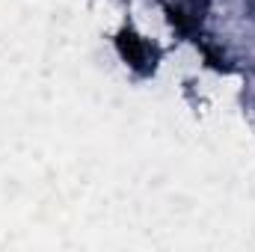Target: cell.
Masks as SVG:
<instances>
[{
  "instance_id": "1",
  "label": "cell",
  "mask_w": 255,
  "mask_h": 252,
  "mask_svg": "<svg viewBox=\"0 0 255 252\" xmlns=\"http://www.w3.org/2000/svg\"><path fill=\"white\" fill-rule=\"evenodd\" d=\"M122 51H125V57L130 60L133 65H142V63H148V48H142V45H136L133 42V36H122Z\"/></svg>"
}]
</instances>
